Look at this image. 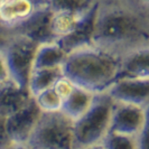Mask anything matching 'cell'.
I'll use <instances>...</instances> for the list:
<instances>
[{
  "instance_id": "cell-17",
  "label": "cell",
  "mask_w": 149,
  "mask_h": 149,
  "mask_svg": "<svg viewBox=\"0 0 149 149\" xmlns=\"http://www.w3.org/2000/svg\"><path fill=\"white\" fill-rule=\"evenodd\" d=\"M101 145L104 149H137L134 138L114 132L107 134Z\"/></svg>"
},
{
  "instance_id": "cell-5",
  "label": "cell",
  "mask_w": 149,
  "mask_h": 149,
  "mask_svg": "<svg viewBox=\"0 0 149 149\" xmlns=\"http://www.w3.org/2000/svg\"><path fill=\"white\" fill-rule=\"evenodd\" d=\"M38 46L39 44L30 38L15 37L7 40L1 47L10 80L24 89H27Z\"/></svg>"
},
{
  "instance_id": "cell-20",
  "label": "cell",
  "mask_w": 149,
  "mask_h": 149,
  "mask_svg": "<svg viewBox=\"0 0 149 149\" xmlns=\"http://www.w3.org/2000/svg\"><path fill=\"white\" fill-rule=\"evenodd\" d=\"M9 80H10V75H9V71H8L7 62H6L2 49L0 48V86L8 82Z\"/></svg>"
},
{
  "instance_id": "cell-12",
  "label": "cell",
  "mask_w": 149,
  "mask_h": 149,
  "mask_svg": "<svg viewBox=\"0 0 149 149\" xmlns=\"http://www.w3.org/2000/svg\"><path fill=\"white\" fill-rule=\"evenodd\" d=\"M31 97L28 89H24L9 80L0 86V116L8 118L24 108Z\"/></svg>"
},
{
  "instance_id": "cell-15",
  "label": "cell",
  "mask_w": 149,
  "mask_h": 149,
  "mask_svg": "<svg viewBox=\"0 0 149 149\" xmlns=\"http://www.w3.org/2000/svg\"><path fill=\"white\" fill-rule=\"evenodd\" d=\"M63 76L62 67L49 70H35L31 72L27 89L33 97H37L46 90L53 89L55 83Z\"/></svg>"
},
{
  "instance_id": "cell-24",
  "label": "cell",
  "mask_w": 149,
  "mask_h": 149,
  "mask_svg": "<svg viewBox=\"0 0 149 149\" xmlns=\"http://www.w3.org/2000/svg\"><path fill=\"white\" fill-rule=\"evenodd\" d=\"M2 46H3V44H2V43H1V42H0V48H1V47H2Z\"/></svg>"
},
{
  "instance_id": "cell-9",
  "label": "cell",
  "mask_w": 149,
  "mask_h": 149,
  "mask_svg": "<svg viewBox=\"0 0 149 149\" xmlns=\"http://www.w3.org/2000/svg\"><path fill=\"white\" fill-rule=\"evenodd\" d=\"M146 119V109L121 103H114L110 131L136 138L140 132Z\"/></svg>"
},
{
  "instance_id": "cell-4",
  "label": "cell",
  "mask_w": 149,
  "mask_h": 149,
  "mask_svg": "<svg viewBox=\"0 0 149 149\" xmlns=\"http://www.w3.org/2000/svg\"><path fill=\"white\" fill-rule=\"evenodd\" d=\"M73 125L61 111L43 113L26 145L30 149H74Z\"/></svg>"
},
{
  "instance_id": "cell-14",
  "label": "cell",
  "mask_w": 149,
  "mask_h": 149,
  "mask_svg": "<svg viewBox=\"0 0 149 149\" xmlns=\"http://www.w3.org/2000/svg\"><path fill=\"white\" fill-rule=\"evenodd\" d=\"M67 54L57 43H46L38 46L35 55L33 71L60 68L66 60Z\"/></svg>"
},
{
  "instance_id": "cell-2",
  "label": "cell",
  "mask_w": 149,
  "mask_h": 149,
  "mask_svg": "<svg viewBox=\"0 0 149 149\" xmlns=\"http://www.w3.org/2000/svg\"><path fill=\"white\" fill-rule=\"evenodd\" d=\"M62 72L76 88L95 95L105 92L118 80L120 58L91 45L67 54Z\"/></svg>"
},
{
  "instance_id": "cell-6",
  "label": "cell",
  "mask_w": 149,
  "mask_h": 149,
  "mask_svg": "<svg viewBox=\"0 0 149 149\" xmlns=\"http://www.w3.org/2000/svg\"><path fill=\"white\" fill-rule=\"evenodd\" d=\"M43 2L31 0L0 1V42L5 44L9 39L22 37Z\"/></svg>"
},
{
  "instance_id": "cell-3",
  "label": "cell",
  "mask_w": 149,
  "mask_h": 149,
  "mask_svg": "<svg viewBox=\"0 0 149 149\" xmlns=\"http://www.w3.org/2000/svg\"><path fill=\"white\" fill-rule=\"evenodd\" d=\"M114 102L107 92L94 95L89 110L74 121V149L101 145L110 131Z\"/></svg>"
},
{
  "instance_id": "cell-22",
  "label": "cell",
  "mask_w": 149,
  "mask_h": 149,
  "mask_svg": "<svg viewBox=\"0 0 149 149\" xmlns=\"http://www.w3.org/2000/svg\"><path fill=\"white\" fill-rule=\"evenodd\" d=\"M6 149H30L26 143H10Z\"/></svg>"
},
{
  "instance_id": "cell-18",
  "label": "cell",
  "mask_w": 149,
  "mask_h": 149,
  "mask_svg": "<svg viewBox=\"0 0 149 149\" xmlns=\"http://www.w3.org/2000/svg\"><path fill=\"white\" fill-rule=\"evenodd\" d=\"M137 149H149V105L146 108V119L140 132L134 138Z\"/></svg>"
},
{
  "instance_id": "cell-23",
  "label": "cell",
  "mask_w": 149,
  "mask_h": 149,
  "mask_svg": "<svg viewBox=\"0 0 149 149\" xmlns=\"http://www.w3.org/2000/svg\"><path fill=\"white\" fill-rule=\"evenodd\" d=\"M80 149H104L102 145H95V146H90V147H84V148Z\"/></svg>"
},
{
  "instance_id": "cell-8",
  "label": "cell",
  "mask_w": 149,
  "mask_h": 149,
  "mask_svg": "<svg viewBox=\"0 0 149 149\" xmlns=\"http://www.w3.org/2000/svg\"><path fill=\"white\" fill-rule=\"evenodd\" d=\"M114 103L146 109L149 105V80L119 79L105 91Z\"/></svg>"
},
{
  "instance_id": "cell-1",
  "label": "cell",
  "mask_w": 149,
  "mask_h": 149,
  "mask_svg": "<svg viewBox=\"0 0 149 149\" xmlns=\"http://www.w3.org/2000/svg\"><path fill=\"white\" fill-rule=\"evenodd\" d=\"M149 43V0L97 1L93 45L121 58Z\"/></svg>"
},
{
  "instance_id": "cell-16",
  "label": "cell",
  "mask_w": 149,
  "mask_h": 149,
  "mask_svg": "<svg viewBox=\"0 0 149 149\" xmlns=\"http://www.w3.org/2000/svg\"><path fill=\"white\" fill-rule=\"evenodd\" d=\"M39 109L43 113H52V112H58L62 109L63 100L62 97L54 91V89L46 90L34 97Z\"/></svg>"
},
{
  "instance_id": "cell-11",
  "label": "cell",
  "mask_w": 149,
  "mask_h": 149,
  "mask_svg": "<svg viewBox=\"0 0 149 149\" xmlns=\"http://www.w3.org/2000/svg\"><path fill=\"white\" fill-rule=\"evenodd\" d=\"M97 7V3L95 5V7L84 17V19L80 22V25L75 28L74 31H72L66 37L62 38L56 42L66 54H70L74 51L93 45V33H94Z\"/></svg>"
},
{
  "instance_id": "cell-10",
  "label": "cell",
  "mask_w": 149,
  "mask_h": 149,
  "mask_svg": "<svg viewBox=\"0 0 149 149\" xmlns=\"http://www.w3.org/2000/svg\"><path fill=\"white\" fill-rule=\"evenodd\" d=\"M119 79L149 80V43L130 51L120 58Z\"/></svg>"
},
{
  "instance_id": "cell-21",
  "label": "cell",
  "mask_w": 149,
  "mask_h": 149,
  "mask_svg": "<svg viewBox=\"0 0 149 149\" xmlns=\"http://www.w3.org/2000/svg\"><path fill=\"white\" fill-rule=\"evenodd\" d=\"M5 121H6V118L0 116V149H6L11 143L8 138L7 131H6Z\"/></svg>"
},
{
  "instance_id": "cell-19",
  "label": "cell",
  "mask_w": 149,
  "mask_h": 149,
  "mask_svg": "<svg viewBox=\"0 0 149 149\" xmlns=\"http://www.w3.org/2000/svg\"><path fill=\"white\" fill-rule=\"evenodd\" d=\"M74 88H75L74 84L71 82L68 79H66L64 75H63L60 80L55 83V85L53 86L54 91L62 97V100L66 99V97L72 93V91L74 90Z\"/></svg>"
},
{
  "instance_id": "cell-7",
  "label": "cell",
  "mask_w": 149,
  "mask_h": 149,
  "mask_svg": "<svg viewBox=\"0 0 149 149\" xmlns=\"http://www.w3.org/2000/svg\"><path fill=\"white\" fill-rule=\"evenodd\" d=\"M43 112L34 97L19 111L6 118L5 126L11 143H27Z\"/></svg>"
},
{
  "instance_id": "cell-13",
  "label": "cell",
  "mask_w": 149,
  "mask_h": 149,
  "mask_svg": "<svg viewBox=\"0 0 149 149\" xmlns=\"http://www.w3.org/2000/svg\"><path fill=\"white\" fill-rule=\"evenodd\" d=\"M93 99L94 94L75 86L72 93L63 100L61 112L74 122L89 110L93 102Z\"/></svg>"
}]
</instances>
